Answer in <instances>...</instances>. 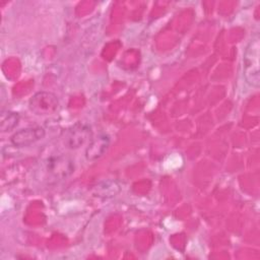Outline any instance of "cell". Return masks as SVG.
<instances>
[{
  "instance_id": "6da1fadb",
  "label": "cell",
  "mask_w": 260,
  "mask_h": 260,
  "mask_svg": "<svg viewBox=\"0 0 260 260\" xmlns=\"http://www.w3.org/2000/svg\"><path fill=\"white\" fill-rule=\"evenodd\" d=\"M259 48V40H253L249 44L244 57V73L246 80L255 87H258L260 83Z\"/></svg>"
},
{
  "instance_id": "7a4b0ae2",
  "label": "cell",
  "mask_w": 260,
  "mask_h": 260,
  "mask_svg": "<svg viewBox=\"0 0 260 260\" xmlns=\"http://www.w3.org/2000/svg\"><path fill=\"white\" fill-rule=\"evenodd\" d=\"M29 109L36 115L45 116L55 113L59 108L58 98L49 91H39L29 100Z\"/></svg>"
},
{
  "instance_id": "3957f363",
  "label": "cell",
  "mask_w": 260,
  "mask_h": 260,
  "mask_svg": "<svg viewBox=\"0 0 260 260\" xmlns=\"http://www.w3.org/2000/svg\"><path fill=\"white\" fill-rule=\"evenodd\" d=\"M92 139V133L89 125L85 123L74 124L65 134L64 143L70 149H77L83 146L86 142H90Z\"/></svg>"
},
{
  "instance_id": "277c9868",
  "label": "cell",
  "mask_w": 260,
  "mask_h": 260,
  "mask_svg": "<svg viewBox=\"0 0 260 260\" xmlns=\"http://www.w3.org/2000/svg\"><path fill=\"white\" fill-rule=\"evenodd\" d=\"M46 135L45 129L42 127H28L16 131L10 138L11 143L16 147L28 146L41 139Z\"/></svg>"
},
{
  "instance_id": "5b68a950",
  "label": "cell",
  "mask_w": 260,
  "mask_h": 260,
  "mask_svg": "<svg viewBox=\"0 0 260 260\" xmlns=\"http://www.w3.org/2000/svg\"><path fill=\"white\" fill-rule=\"evenodd\" d=\"M48 172L57 179H64L74 171V162L67 156H53L47 162Z\"/></svg>"
},
{
  "instance_id": "8992f818",
  "label": "cell",
  "mask_w": 260,
  "mask_h": 260,
  "mask_svg": "<svg viewBox=\"0 0 260 260\" xmlns=\"http://www.w3.org/2000/svg\"><path fill=\"white\" fill-rule=\"evenodd\" d=\"M110 136L108 134L102 133L90 140L85 149V157L88 160H95L102 157L108 150L110 145Z\"/></svg>"
},
{
  "instance_id": "52a82bcc",
  "label": "cell",
  "mask_w": 260,
  "mask_h": 260,
  "mask_svg": "<svg viewBox=\"0 0 260 260\" xmlns=\"http://www.w3.org/2000/svg\"><path fill=\"white\" fill-rule=\"evenodd\" d=\"M19 122V115L16 112L3 110L0 114V130L8 132L14 129Z\"/></svg>"
},
{
  "instance_id": "ba28073f",
  "label": "cell",
  "mask_w": 260,
  "mask_h": 260,
  "mask_svg": "<svg viewBox=\"0 0 260 260\" xmlns=\"http://www.w3.org/2000/svg\"><path fill=\"white\" fill-rule=\"evenodd\" d=\"M94 190H95L94 194L96 196L110 198L115 196L120 191V187L114 181H104L100 183L96 187H94Z\"/></svg>"
}]
</instances>
